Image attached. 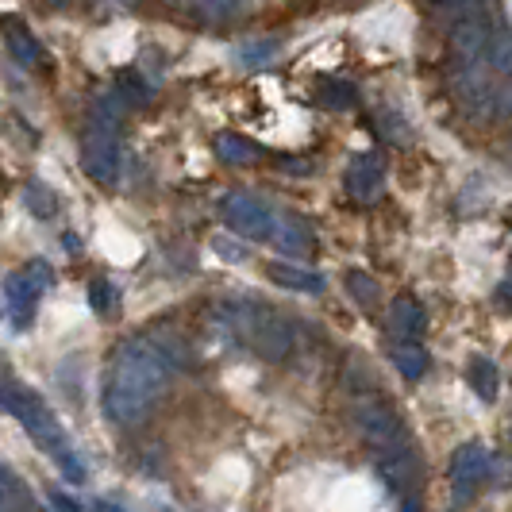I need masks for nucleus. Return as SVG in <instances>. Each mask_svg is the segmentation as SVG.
<instances>
[{"label": "nucleus", "mask_w": 512, "mask_h": 512, "mask_svg": "<svg viewBox=\"0 0 512 512\" xmlns=\"http://www.w3.org/2000/svg\"><path fill=\"white\" fill-rule=\"evenodd\" d=\"M274 243H278L282 251H289V255H308V251H312V228H308L301 216H282Z\"/></svg>", "instance_id": "f3484780"}, {"label": "nucleus", "mask_w": 512, "mask_h": 512, "mask_svg": "<svg viewBox=\"0 0 512 512\" xmlns=\"http://www.w3.org/2000/svg\"><path fill=\"white\" fill-rule=\"evenodd\" d=\"M385 328H389L393 339H420L424 328H428V312H424V305H420L416 297L401 293V297H393V301H389Z\"/></svg>", "instance_id": "9d476101"}, {"label": "nucleus", "mask_w": 512, "mask_h": 512, "mask_svg": "<svg viewBox=\"0 0 512 512\" xmlns=\"http://www.w3.org/2000/svg\"><path fill=\"white\" fill-rule=\"evenodd\" d=\"M89 301H93V308H97L101 316H116V285L97 278V282L89 285Z\"/></svg>", "instance_id": "4be33fe9"}, {"label": "nucleus", "mask_w": 512, "mask_h": 512, "mask_svg": "<svg viewBox=\"0 0 512 512\" xmlns=\"http://www.w3.org/2000/svg\"><path fill=\"white\" fill-rule=\"evenodd\" d=\"M216 154L231 166H251V162L262 158V147L243 139V135H235V131H224V135H216Z\"/></svg>", "instance_id": "a211bd4d"}, {"label": "nucleus", "mask_w": 512, "mask_h": 512, "mask_svg": "<svg viewBox=\"0 0 512 512\" xmlns=\"http://www.w3.org/2000/svg\"><path fill=\"white\" fill-rule=\"evenodd\" d=\"M0 35H4V47L12 51V58H16L20 66H27V70L47 66V51H43V43L24 27V20L4 16V20H0Z\"/></svg>", "instance_id": "9b49d317"}, {"label": "nucleus", "mask_w": 512, "mask_h": 512, "mask_svg": "<svg viewBox=\"0 0 512 512\" xmlns=\"http://www.w3.org/2000/svg\"><path fill=\"white\" fill-rule=\"evenodd\" d=\"M274 51H278L274 39H270V43H255V47H247V62H251V66H255V62H270Z\"/></svg>", "instance_id": "b1692460"}, {"label": "nucleus", "mask_w": 512, "mask_h": 512, "mask_svg": "<svg viewBox=\"0 0 512 512\" xmlns=\"http://www.w3.org/2000/svg\"><path fill=\"white\" fill-rule=\"evenodd\" d=\"M0 405L20 420V428L31 436V443L58 466V474H62L66 482H74V486L85 482V462H81V455L74 451V443L66 436V428L58 424V416L51 412V405L43 401V393H35L24 378H16V374L4 370V366H0Z\"/></svg>", "instance_id": "f03ea898"}, {"label": "nucleus", "mask_w": 512, "mask_h": 512, "mask_svg": "<svg viewBox=\"0 0 512 512\" xmlns=\"http://www.w3.org/2000/svg\"><path fill=\"white\" fill-rule=\"evenodd\" d=\"M120 120H124V101L108 93L89 108V120L81 131V162L101 185L120 181Z\"/></svg>", "instance_id": "20e7f679"}, {"label": "nucleus", "mask_w": 512, "mask_h": 512, "mask_svg": "<svg viewBox=\"0 0 512 512\" xmlns=\"http://www.w3.org/2000/svg\"><path fill=\"white\" fill-rule=\"evenodd\" d=\"M389 362H393L397 374L409 378V382H420V378L428 374V366H432L428 351L420 347V339H393V343H389Z\"/></svg>", "instance_id": "ddd939ff"}, {"label": "nucleus", "mask_w": 512, "mask_h": 512, "mask_svg": "<svg viewBox=\"0 0 512 512\" xmlns=\"http://www.w3.org/2000/svg\"><path fill=\"white\" fill-rule=\"evenodd\" d=\"M0 509H35L31 489H27L8 466H0Z\"/></svg>", "instance_id": "6ab92c4d"}, {"label": "nucleus", "mask_w": 512, "mask_h": 512, "mask_svg": "<svg viewBox=\"0 0 512 512\" xmlns=\"http://www.w3.org/2000/svg\"><path fill=\"white\" fill-rule=\"evenodd\" d=\"M54 282V270L51 262H43V258H35V262H27L20 270H12L8 278H4V305H8V316H12V328H31V320H35V308L43 301V293L51 289Z\"/></svg>", "instance_id": "39448f33"}, {"label": "nucleus", "mask_w": 512, "mask_h": 512, "mask_svg": "<svg viewBox=\"0 0 512 512\" xmlns=\"http://www.w3.org/2000/svg\"><path fill=\"white\" fill-rule=\"evenodd\" d=\"M220 316L228 320V332L239 343H247L258 359L282 362L293 351V324L285 320L282 312H274V308L235 297V301L220 305Z\"/></svg>", "instance_id": "7ed1b4c3"}, {"label": "nucleus", "mask_w": 512, "mask_h": 512, "mask_svg": "<svg viewBox=\"0 0 512 512\" xmlns=\"http://www.w3.org/2000/svg\"><path fill=\"white\" fill-rule=\"evenodd\" d=\"M189 366H193V355L174 332L135 335L128 343H120L104 378V412L116 424H139L158 405L170 378Z\"/></svg>", "instance_id": "f257e3e1"}, {"label": "nucleus", "mask_w": 512, "mask_h": 512, "mask_svg": "<svg viewBox=\"0 0 512 512\" xmlns=\"http://www.w3.org/2000/svg\"><path fill=\"white\" fill-rule=\"evenodd\" d=\"M355 428L359 436L370 443V451H382V447H397V443H409V428L397 412L382 405V401H362L355 409Z\"/></svg>", "instance_id": "6e6552de"}, {"label": "nucleus", "mask_w": 512, "mask_h": 512, "mask_svg": "<svg viewBox=\"0 0 512 512\" xmlns=\"http://www.w3.org/2000/svg\"><path fill=\"white\" fill-rule=\"evenodd\" d=\"M466 385H470L486 405H493L497 393H501V370H497V362L486 359V355L470 359V366H466Z\"/></svg>", "instance_id": "2eb2a0df"}, {"label": "nucleus", "mask_w": 512, "mask_h": 512, "mask_svg": "<svg viewBox=\"0 0 512 512\" xmlns=\"http://www.w3.org/2000/svg\"><path fill=\"white\" fill-rule=\"evenodd\" d=\"M266 278L278 282L282 289H293V293H320L324 289V278L316 270L297 266V262H266Z\"/></svg>", "instance_id": "4468645a"}, {"label": "nucleus", "mask_w": 512, "mask_h": 512, "mask_svg": "<svg viewBox=\"0 0 512 512\" xmlns=\"http://www.w3.org/2000/svg\"><path fill=\"white\" fill-rule=\"evenodd\" d=\"M51 501H54V505H62V509H77V501H74V497H58V493H54Z\"/></svg>", "instance_id": "bb28decb"}, {"label": "nucleus", "mask_w": 512, "mask_h": 512, "mask_svg": "<svg viewBox=\"0 0 512 512\" xmlns=\"http://www.w3.org/2000/svg\"><path fill=\"white\" fill-rule=\"evenodd\" d=\"M509 224H512V216H509Z\"/></svg>", "instance_id": "cd10ccee"}, {"label": "nucleus", "mask_w": 512, "mask_h": 512, "mask_svg": "<svg viewBox=\"0 0 512 512\" xmlns=\"http://www.w3.org/2000/svg\"><path fill=\"white\" fill-rule=\"evenodd\" d=\"M320 104H328V108H351L355 104V89L347 81H320Z\"/></svg>", "instance_id": "412c9836"}, {"label": "nucleus", "mask_w": 512, "mask_h": 512, "mask_svg": "<svg viewBox=\"0 0 512 512\" xmlns=\"http://www.w3.org/2000/svg\"><path fill=\"white\" fill-rule=\"evenodd\" d=\"M493 116H497V120H509L512 116V85H501V89H497V108H493Z\"/></svg>", "instance_id": "393cba45"}, {"label": "nucleus", "mask_w": 512, "mask_h": 512, "mask_svg": "<svg viewBox=\"0 0 512 512\" xmlns=\"http://www.w3.org/2000/svg\"><path fill=\"white\" fill-rule=\"evenodd\" d=\"M385 185V162L378 154H359L351 166H347V193L355 201H374Z\"/></svg>", "instance_id": "f8f14e48"}, {"label": "nucleus", "mask_w": 512, "mask_h": 512, "mask_svg": "<svg viewBox=\"0 0 512 512\" xmlns=\"http://www.w3.org/2000/svg\"><path fill=\"white\" fill-rule=\"evenodd\" d=\"M374 470L389 493H412V489H420V478H424V462H420V451L412 439L374 451Z\"/></svg>", "instance_id": "0eeeda50"}, {"label": "nucleus", "mask_w": 512, "mask_h": 512, "mask_svg": "<svg viewBox=\"0 0 512 512\" xmlns=\"http://www.w3.org/2000/svg\"><path fill=\"white\" fill-rule=\"evenodd\" d=\"M181 4H189L205 20H224V16H231V8H235V0H181Z\"/></svg>", "instance_id": "5701e85b"}, {"label": "nucleus", "mask_w": 512, "mask_h": 512, "mask_svg": "<svg viewBox=\"0 0 512 512\" xmlns=\"http://www.w3.org/2000/svg\"><path fill=\"white\" fill-rule=\"evenodd\" d=\"M216 251H220L224 258H231V262H239V258H243V251H239V247H228V243H216Z\"/></svg>", "instance_id": "a878e982"}, {"label": "nucleus", "mask_w": 512, "mask_h": 512, "mask_svg": "<svg viewBox=\"0 0 512 512\" xmlns=\"http://www.w3.org/2000/svg\"><path fill=\"white\" fill-rule=\"evenodd\" d=\"M347 293H351V301L362 308H374L378 301H382L378 282H374L370 274H362V270H351V274H347Z\"/></svg>", "instance_id": "aec40b11"}, {"label": "nucleus", "mask_w": 512, "mask_h": 512, "mask_svg": "<svg viewBox=\"0 0 512 512\" xmlns=\"http://www.w3.org/2000/svg\"><path fill=\"white\" fill-rule=\"evenodd\" d=\"M220 216L235 235L251 239V243H274L278 235V216L266 201H258L251 193H228L220 201Z\"/></svg>", "instance_id": "423d86ee"}, {"label": "nucleus", "mask_w": 512, "mask_h": 512, "mask_svg": "<svg viewBox=\"0 0 512 512\" xmlns=\"http://www.w3.org/2000/svg\"><path fill=\"white\" fill-rule=\"evenodd\" d=\"M486 66L493 74L512 77V27L509 24H493V31H489Z\"/></svg>", "instance_id": "dca6fc26"}, {"label": "nucleus", "mask_w": 512, "mask_h": 512, "mask_svg": "<svg viewBox=\"0 0 512 512\" xmlns=\"http://www.w3.org/2000/svg\"><path fill=\"white\" fill-rule=\"evenodd\" d=\"M493 470H497V459L489 455L482 443H462L459 451L451 455V466H447L459 501H466L470 493H478L486 482H493Z\"/></svg>", "instance_id": "1a4fd4ad"}]
</instances>
